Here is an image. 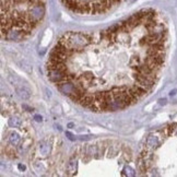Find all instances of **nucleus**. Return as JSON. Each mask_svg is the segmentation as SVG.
<instances>
[{"instance_id": "obj_1", "label": "nucleus", "mask_w": 177, "mask_h": 177, "mask_svg": "<svg viewBox=\"0 0 177 177\" xmlns=\"http://www.w3.org/2000/svg\"><path fill=\"white\" fill-rule=\"evenodd\" d=\"M167 37L164 19L153 9L95 33L70 31L51 48L46 75L62 95L86 109L123 110L155 86Z\"/></svg>"}, {"instance_id": "obj_2", "label": "nucleus", "mask_w": 177, "mask_h": 177, "mask_svg": "<svg viewBox=\"0 0 177 177\" xmlns=\"http://www.w3.org/2000/svg\"><path fill=\"white\" fill-rule=\"evenodd\" d=\"M46 0H1V36L8 42L27 38L44 19Z\"/></svg>"}, {"instance_id": "obj_3", "label": "nucleus", "mask_w": 177, "mask_h": 177, "mask_svg": "<svg viewBox=\"0 0 177 177\" xmlns=\"http://www.w3.org/2000/svg\"><path fill=\"white\" fill-rule=\"evenodd\" d=\"M125 0H61L67 9L82 15L105 13Z\"/></svg>"}]
</instances>
